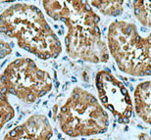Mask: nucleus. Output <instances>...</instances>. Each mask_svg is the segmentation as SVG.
Segmentation results:
<instances>
[{
  "instance_id": "obj_9",
  "label": "nucleus",
  "mask_w": 151,
  "mask_h": 140,
  "mask_svg": "<svg viewBox=\"0 0 151 140\" xmlns=\"http://www.w3.org/2000/svg\"><path fill=\"white\" fill-rule=\"evenodd\" d=\"M15 117V110L9 101V93L0 74V131Z\"/></svg>"
},
{
  "instance_id": "obj_3",
  "label": "nucleus",
  "mask_w": 151,
  "mask_h": 140,
  "mask_svg": "<svg viewBox=\"0 0 151 140\" xmlns=\"http://www.w3.org/2000/svg\"><path fill=\"white\" fill-rule=\"evenodd\" d=\"M60 130L69 137H87L105 133L109 116L98 99L81 87H75L56 118Z\"/></svg>"
},
{
  "instance_id": "obj_13",
  "label": "nucleus",
  "mask_w": 151,
  "mask_h": 140,
  "mask_svg": "<svg viewBox=\"0 0 151 140\" xmlns=\"http://www.w3.org/2000/svg\"><path fill=\"white\" fill-rule=\"evenodd\" d=\"M137 138H138V140H151L149 134H148V133H145V132L139 133L138 136H137Z\"/></svg>"
},
{
  "instance_id": "obj_5",
  "label": "nucleus",
  "mask_w": 151,
  "mask_h": 140,
  "mask_svg": "<svg viewBox=\"0 0 151 140\" xmlns=\"http://www.w3.org/2000/svg\"><path fill=\"white\" fill-rule=\"evenodd\" d=\"M1 75L9 95L26 104H34L49 93L53 86L50 75L29 58L13 60Z\"/></svg>"
},
{
  "instance_id": "obj_7",
  "label": "nucleus",
  "mask_w": 151,
  "mask_h": 140,
  "mask_svg": "<svg viewBox=\"0 0 151 140\" xmlns=\"http://www.w3.org/2000/svg\"><path fill=\"white\" fill-rule=\"evenodd\" d=\"M52 126L44 115L35 114L5 134L3 140H51Z\"/></svg>"
},
{
  "instance_id": "obj_11",
  "label": "nucleus",
  "mask_w": 151,
  "mask_h": 140,
  "mask_svg": "<svg viewBox=\"0 0 151 140\" xmlns=\"http://www.w3.org/2000/svg\"><path fill=\"white\" fill-rule=\"evenodd\" d=\"M151 0H134V13L143 27H151Z\"/></svg>"
},
{
  "instance_id": "obj_14",
  "label": "nucleus",
  "mask_w": 151,
  "mask_h": 140,
  "mask_svg": "<svg viewBox=\"0 0 151 140\" xmlns=\"http://www.w3.org/2000/svg\"><path fill=\"white\" fill-rule=\"evenodd\" d=\"M89 140H102V139H97V138H91V139H89Z\"/></svg>"
},
{
  "instance_id": "obj_1",
  "label": "nucleus",
  "mask_w": 151,
  "mask_h": 140,
  "mask_svg": "<svg viewBox=\"0 0 151 140\" xmlns=\"http://www.w3.org/2000/svg\"><path fill=\"white\" fill-rule=\"evenodd\" d=\"M42 5L51 19L67 28L65 46L69 57L93 64L109 61L99 28L100 18L87 0H42Z\"/></svg>"
},
{
  "instance_id": "obj_10",
  "label": "nucleus",
  "mask_w": 151,
  "mask_h": 140,
  "mask_svg": "<svg viewBox=\"0 0 151 140\" xmlns=\"http://www.w3.org/2000/svg\"><path fill=\"white\" fill-rule=\"evenodd\" d=\"M90 2L105 16L117 17L122 15L124 11V0H90Z\"/></svg>"
},
{
  "instance_id": "obj_2",
  "label": "nucleus",
  "mask_w": 151,
  "mask_h": 140,
  "mask_svg": "<svg viewBox=\"0 0 151 140\" xmlns=\"http://www.w3.org/2000/svg\"><path fill=\"white\" fill-rule=\"evenodd\" d=\"M0 33L39 59H55L62 52L60 39L35 5L17 3L6 8L0 14Z\"/></svg>"
},
{
  "instance_id": "obj_6",
  "label": "nucleus",
  "mask_w": 151,
  "mask_h": 140,
  "mask_svg": "<svg viewBox=\"0 0 151 140\" xmlns=\"http://www.w3.org/2000/svg\"><path fill=\"white\" fill-rule=\"evenodd\" d=\"M95 87L102 107L107 109L120 124H128L134 108L132 97L123 81L103 70L96 74Z\"/></svg>"
},
{
  "instance_id": "obj_8",
  "label": "nucleus",
  "mask_w": 151,
  "mask_h": 140,
  "mask_svg": "<svg viewBox=\"0 0 151 140\" xmlns=\"http://www.w3.org/2000/svg\"><path fill=\"white\" fill-rule=\"evenodd\" d=\"M151 83L145 80L137 85L134 92L132 108L137 117L146 124L150 123L151 118Z\"/></svg>"
},
{
  "instance_id": "obj_12",
  "label": "nucleus",
  "mask_w": 151,
  "mask_h": 140,
  "mask_svg": "<svg viewBox=\"0 0 151 140\" xmlns=\"http://www.w3.org/2000/svg\"><path fill=\"white\" fill-rule=\"evenodd\" d=\"M12 52L11 45L5 40L0 38V59H4L5 57L10 55Z\"/></svg>"
},
{
  "instance_id": "obj_4",
  "label": "nucleus",
  "mask_w": 151,
  "mask_h": 140,
  "mask_svg": "<svg viewBox=\"0 0 151 140\" xmlns=\"http://www.w3.org/2000/svg\"><path fill=\"white\" fill-rule=\"evenodd\" d=\"M107 49L118 68L132 77H149L151 74L150 34L141 36L135 25L115 21L107 33Z\"/></svg>"
}]
</instances>
